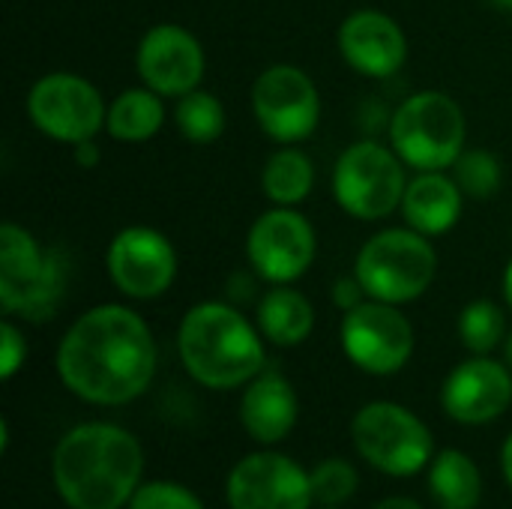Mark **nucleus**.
Instances as JSON below:
<instances>
[{"label": "nucleus", "mask_w": 512, "mask_h": 509, "mask_svg": "<svg viewBox=\"0 0 512 509\" xmlns=\"http://www.w3.org/2000/svg\"><path fill=\"white\" fill-rule=\"evenodd\" d=\"M438 273V255L414 228H387L369 237L360 249L354 276L360 279L369 300L381 303H411L423 297Z\"/></svg>", "instance_id": "6"}, {"label": "nucleus", "mask_w": 512, "mask_h": 509, "mask_svg": "<svg viewBox=\"0 0 512 509\" xmlns=\"http://www.w3.org/2000/svg\"><path fill=\"white\" fill-rule=\"evenodd\" d=\"M24 357H27V342L21 336V330L9 321L0 324V378L9 381L21 366H24Z\"/></svg>", "instance_id": "29"}, {"label": "nucleus", "mask_w": 512, "mask_h": 509, "mask_svg": "<svg viewBox=\"0 0 512 509\" xmlns=\"http://www.w3.org/2000/svg\"><path fill=\"white\" fill-rule=\"evenodd\" d=\"M252 114L276 144H300L318 129L321 96L300 66L276 63L252 84Z\"/></svg>", "instance_id": "10"}, {"label": "nucleus", "mask_w": 512, "mask_h": 509, "mask_svg": "<svg viewBox=\"0 0 512 509\" xmlns=\"http://www.w3.org/2000/svg\"><path fill=\"white\" fill-rule=\"evenodd\" d=\"M174 123L180 135L192 144H213L225 132V108L207 90H192L177 99Z\"/></svg>", "instance_id": "24"}, {"label": "nucleus", "mask_w": 512, "mask_h": 509, "mask_svg": "<svg viewBox=\"0 0 512 509\" xmlns=\"http://www.w3.org/2000/svg\"><path fill=\"white\" fill-rule=\"evenodd\" d=\"M324 509H336V507H324Z\"/></svg>", "instance_id": "37"}, {"label": "nucleus", "mask_w": 512, "mask_h": 509, "mask_svg": "<svg viewBox=\"0 0 512 509\" xmlns=\"http://www.w3.org/2000/svg\"><path fill=\"white\" fill-rule=\"evenodd\" d=\"M66 288V258L42 249L15 222L0 225V306L6 315L45 321L57 312Z\"/></svg>", "instance_id": "4"}, {"label": "nucleus", "mask_w": 512, "mask_h": 509, "mask_svg": "<svg viewBox=\"0 0 512 509\" xmlns=\"http://www.w3.org/2000/svg\"><path fill=\"white\" fill-rule=\"evenodd\" d=\"M429 492L441 509H477L483 498V480L465 453L444 450L429 468Z\"/></svg>", "instance_id": "22"}, {"label": "nucleus", "mask_w": 512, "mask_h": 509, "mask_svg": "<svg viewBox=\"0 0 512 509\" xmlns=\"http://www.w3.org/2000/svg\"><path fill=\"white\" fill-rule=\"evenodd\" d=\"M357 486H360L357 471L345 459H324L312 471V492H315V501L324 504V507L345 504L357 492Z\"/></svg>", "instance_id": "27"}, {"label": "nucleus", "mask_w": 512, "mask_h": 509, "mask_svg": "<svg viewBox=\"0 0 512 509\" xmlns=\"http://www.w3.org/2000/svg\"><path fill=\"white\" fill-rule=\"evenodd\" d=\"M297 414V393L279 372H261L249 381L240 402V420L258 444H276L288 438L297 423Z\"/></svg>", "instance_id": "18"}, {"label": "nucleus", "mask_w": 512, "mask_h": 509, "mask_svg": "<svg viewBox=\"0 0 512 509\" xmlns=\"http://www.w3.org/2000/svg\"><path fill=\"white\" fill-rule=\"evenodd\" d=\"M375 509H423L417 501H411V498H387V501H381Z\"/></svg>", "instance_id": "32"}, {"label": "nucleus", "mask_w": 512, "mask_h": 509, "mask_svg": "<svg viewBox=\"0 0 512 509\" xmlns=\"http://www.w3.org/2000/svg\"><path fill=\"white\" fill-rule=\"evenodd\" d=\"M312 327H315V309L300 291H294L288 285H276L273 291H267L261 297L258 330L273 345L294 348L309 339Z\"/></svg>", "instance_id": "20"}, {"label": "nucleus", "mask_w": 512, "mask_h": 509, "mask_svg": "<svg viewBox=\"0 0 512 509\" xmlns=\"http://www.w3.org/2000/svg\"><path fill=\"white\" fill-rule=\"evenodd\" d=\"M501 465H504V477H507V483L512 486V435L507 438V444H504V453H501Z\"/></svg>", "instance_id": "33"}, {"label": "nucleus", "mask_w": 512, "mask_h": 509, "mask_svg": "<svg viewBox=\"0 0 512 509\" xmlns=\"http://www.w3.org/2000/svg\"><path fill=\"white\" fill-rule=\"evenodd\" d=\"M312 183H315V165H312V159L303 150L291 147V144H285L282 150H276L267 159L264 171H261L264 195L276 207H297L312 192Z\"/></svg>", "instance_id": "23"}, {"label": "nucleus", "mask_w": 512, "mask_h": 509, "mask_svg": "<svg viewBox=\"0 0 512 509\" xmlns=\"http://www.w3.org/2000/svg\"><path fill=\"white\" fill-rule=\"evenodd\" d=\"M456 183L465 198H492L501 189V165L489 150H465L456 159Z\"/></svg>", "instance_id": "26"}, {"label": "nucleus", "mask_w": 512, "mask_h": 509, "mask_svg": "<svg viewBox=\"0 0 512 509\" xmlns=\"http://www.w3.org/2000/svg\"><path fill=\"white\" fill-rule=\"evenodd\" d=\"M75 162H78L81 168H93V165L99 162V147L93 144V138L75 144Z\"/></svg>", "instance_id": "31"}, {"label": "nucleus", "mask_w": 512, "mask_h": 509, "mask_svg": "<svg viewBox=\"0 0 512 509\" xmlns=\"http://www.w3.org/2000/svg\"><path fill=\"white\" fill-rule=\"evenodd\" d=\"M492 3H495L498 9H510L512 12V0H492Z\"/></svg>", "instance_id": "35"}, {"label": "nucleus", "mask_w": 512, "mask_h": 509, "mask_svg": "<svg viewBox=\"0 0 512 509\" xmlns=\"http://www.w3.org/2000/svg\"><path fill=\"white\" fill-rule=\"evenodd\" d=\"M507 333V318H504V309L492 300H474L462 309V318H459V336H462V345L480 357H486L489 351H495L501 345Z\"/></svg>", "instance_id": "25"}, {"label": "nucleus", "mask_w": 512, "mask_h": 509, "mask_svg": "<svg viewBox=\"0 0 512 509\" xmlns=\"http://www.w3.org/2000/svg\"><path fill=\"white\" fill-rule=\"evenodd\" d=\"M357 453L390 477H414L432 462V432L402 405L372 402L357 411L351 423Z\"/></svg>", "instance_id": "8"}, {"label": "nucleus", "mask_w": 512, "mask_h": 509, "mask_svg": "<svg viewBox=\"0 0 512 509\" xmlns=\"http://www.w3.org/2000/svg\"><path fill=\"white\" fill-rule=\"evenodd\" d=\"M165 96L153 93L150 87H132L123 90L111 105H108V117H105V129L111 138L126 141V144H138V141H150L162 123H165Z\"/></svg>", "instance_id": "21"}, {"label": "nucleus", "mask_w": 512, "mask_h": 509, "mask_svg": "<svg viewBox=\"0 0 512 509\" xmlns=\"http://www.w3.org/2000/svg\"><path fill=\"white\" fill-rule=\"evenodd\" d=\"M57 375L90 405H126L156 375V342L147 321L117 303L87 309L60 339Z\"/></svg>", "instance_id": "1"}, {"label": "nucleus", "mask_w": 512, "mask_h": 509, "mask_svg": "<svg viewBox=\"0 0 512 509\" xmlns=\"http://www.w3.org/2000/svg\"><path fill=\"white\" fill-rule=\"evenodd\" d=\"M462 201L465 192L459 189L456 177L444 171H420L414 180H408L399 210L408 228L420 231L423 237H441L459 222Z\"/></svg>", "instance_id": "19"}, {"label": "nucleus", "mask_w": 512, "mask_h": 509, "mask_svg": "<svg viewBox=\"0 0 512 509\" xmlns=\"http://www.w3.org/2000/svg\"><path fill=\"white\" fill-rule=\"evenodd\" d=\"M504 354H507V366L512 369V336L507 339V351H504Z\"/></svg>", "instance_id": "36"}, {"label": "nucleus", "mask_w": 512, "mask_h": 509, "mask_svg": "<svg viewBox=\"0 0 512 509\" xmlns=\"http://www.w3.org/2000/svg\"><path fill=\"white\" fill-rule=\"evenodd\" d=\"M129 509H204L195 492L177 483H147L138 486Z\"/></svg>", "instance_id": "28"}, {"label": "nucleus", "mask_w": 512, "mask_h": 509, "mask_svg": "<svg viewBox=\"0 0 512 509\" xmlns=\"http://www.w3.org/2000/svg\"><path fill=\"white\" fill-rule=\"evenodd\" d=\"M186 372L210 390H234L264 372L261 330L228 303L192 306L177 330Z\"/></svg>", "instance_id": "3"}, {"label": "nucleus", "mask_w": 512, "mask_h": 509, "mask_svg": "<svg viewBox=\"0 0 512 509\" xmlns=\"http://www.w3.org/2000/svg\"><path fill=\"white\" fill-rule=\"evenodd\" d=\"M339 51L354 72L390 78L408 60V39L390 15L378 9H357L339 27Z\"/></svg>", "instance_id": "17"}, {"label": "nucleus", "mask_w": 512, "mask_h": 509, "mask_svg": "<svg viewBox=\"0 0 512 509\" xmlns=\"http://www.w3.org/2000/svg\"><path fill=\"white\" fill-rule=\"evenodd\" d=\"M363 297H366V291H363V285H360L357 276L339 279V282L333 285V303H336L339 309H345V312H351L354 306H360Z\"/></svg>", "instance_id": "30"}, {"label": "nucleus", "mask_w": 512, "mask_h": 509, "mask_svg": "<svg viewBox=\"0 0 512 509\" xmlns=\"http://www.w3.org/2000/svg\"><path fill=\"white\" fill-rule=\"evenodd\" d=\"M315 228L294 207H273L255 219L246 237V255L255 273L273 285L297 282L315 261Z\"/></svg>", "instance_id": "12"}, {"label": "nucleus", "mask_w": 512, "mask_h": 509, "mask_svg": "<svg viewBox=\"0 0 512 509\" xmlns=\"http://www.w3.org/2000/svg\"><path fill=\"white\" fill-rule=\"evenodd\" d=\"M27 114L42 135L75 147L96 138L105 126L108 108L96 84L87 78L75 72H51L30 87Z\"/></svg>", "instance_id": "9"}, {"label": "nucleus", "mask_w": 512, "mask_h": 509, "mask_svg": "<svg viewBox=\"0 0 512 509\" xmlns=\"http://www.w3.org/2000/svg\"><path fill=\"white\" fill-rule=\"evenodd\" d=\"M405 189V162L396 150L375 141L345 147L333 168V195L339 207L363 222H375L399 210Z\"/></svg>", "instance_id": "7"}, {"label": "nucleus", "mask_w": 512, "mask_h": 509, "mask_svg": "<svg viewBox=\"0 0 512 509\" xmlns=\"http://www.w3.org/2000/svg\"><path fill=\"white\" fill-rule=\"evenodd\" d=\"M105 264L114 288L132 300L162 297L177 276V252L171 240L147 225H129L114 234Z\"/></svg>", "instance_id": "13"}, {"label": "nucleus", "mask_w": 512, "mask_h": 509, "mask_svg": "<svg viewBox=\"0 0 512 509\" xmlns=\"http://www.w3.org/2000/svg\"><path fill=\"white\" fill-rule=\"evenodd\" d=\"M504 297H507V303H510L512 309V258L510 264H507V270H504Z\"/></svg>", "instance_id": "34"}, {"label": "nucleus", "mask_w": 512, "mask_h": 509, "mask_svg": "<svg viewBox=\"0 0 512 509\" xmlns=\"http://www.w3.org/2000/svg\"><path fill=\"white\" fill-rule=\"evenodd\" d=\"M342 348L357 369L369 375H393L414 354V327L393 303L363 300L345 312Z\"/></svg>", "instance_id": "11"}, {"label": "nucleus", "mask_w": 512, "mask_h": 509, "mask_svg": "<svg viewBox=\"0 0 512 509\" xmlns=\"http://www.w3.org/2000/svg\"><path fill=\"white\" fill-rule=\"evenodd\" d=\"M204 48L201 42L180 24H156L150 27L135 51V69L144 87L159 96H186L198 90L204 78Z\"/></svg>", "instance_id": "15"}, {"label": "nucleus", "mask_w": 512, "mask_h": 509, "mask_svg": "<svg viewBox=\"0 0 512 509\" xmlns=\"http://www.w3.org/2000/svg\"><path fill=\"white\" fill-rule=\"evenodd\" d=\"M312 474L282 453H252L228 477L231 509H309Z\"/></svg>", "instance_id": "14"}, {"label": "nucleus", "mask_w": 512, "mask_h": 509, "mask_svg": "<svg viewBox=\"0 0 512 509\" xmlns=\"http://www.w3.org/2000/svg\"><path fill=\"white\" fill-rule=\"evenodd\" d=\"M510 372V366L480 354L456 366L441 390L444 411L462 426H483L498 420L512 402Z\"/></svg>", "instance_id": "16"}, {"label": "nucleus", "mask_w": 512, "mask_h": 509, "mask_svg": "<svg viewBox=\"0 0 512 509\" xmlns=\"http://www.w3.org/2000/svg\"><path fill=\"white\" fill-rule=\"evenodd\" d=\"M465 111L441 90L408 96L390 120V144L417 171H447L465 153Z\"/></svg>", "instance_id": "5"}, {"label": "nucleus", "mask_w": 512, "mask_h": 509, "mask_svg": "<svg viewBox=\"0 0 512 509\" xmlns=\"http://www.w3.org/2000/svg\"><path fill=\"white\" fill-rule=\"evenodd\" d=\"M51 471L69 509H120L138 492L144 450L120 426L84 423L60 438Z\"/></svg>", "instance_id": "2"}]
</instances>
